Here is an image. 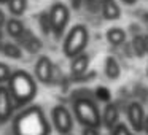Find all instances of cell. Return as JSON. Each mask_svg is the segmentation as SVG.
Listing matches in <instances>:
<instances>
[{
	"label": "cell",
	"instance_id": "6da1fadb",
	"mask_svg": "<svg viewBox=\"0 0 148 135\" xmlns=\"http://www.w3.org/2000/svg\"><path fill=\"white\" fill-rule=\"evenodd\" d=\"M49 124L38 105L27 106L14 118V135H49Z\"/></svg>",
	"mask_w": 148,
	"mask_h": 135
},
{
	"label": "cell",
	"instance_id": "7a4b0ae2",
	"mask_svg": "<svg viewBox=\"0 0 148 135\" xmlns=\"http://www.w3.org/2000/svg\"><path fill=\"white\" fill-rule=\"evenodd\" d=\"M8 89H10V94L14 100V105L24 106L35 97L37 83L30 76V73L24 70H18L13 72V75H11L10 81H8Z\"/></svg>",
	"mask_w": 148,
	"mask_h": 135
},
{
	"label": "cell",
	"instance_id": "3957f363",
	"mask_svg": "<svg viewBox=\"0 0 148 135\" xmlns=\"http://www.w3.org/2000/svg\"><path fill=\"white\" fill-rule=\"evenodd\" d=\"M73 111L80 124L84 127H97L102 124V115H100L97 105L91 99H78L73 103Z\"/></svg>",
	"mask_w": 148,
	"mask_h": 135
},
{
	"label": "cell",
	"instance_id": "277c9868",
	"mask_svg": "<svg viewBox=\"0 0 148 135\" xmlns=\"http://www.w3.org/2000/svg\"><path fill=\"white\" fill-rule=\"evenodd\" d=\"M88 40H89V33H88L86 26L78 24V26L72 27V30L67 33V37L64 40V46H62L64 54L70 59L83 54L84 48L88 45Z\"/></svg>",
	"mask_w": 148,
	"mask_h": 135
},
{
	"label": "cell",
	"instance_id": "5b68a950",
	"mask_svg": "<svg viewBox=\"0 0 148 135\" xmlns=\"http://www.w3.org/2000/svg\"><path fill=\"white\" fill-rule=\"evenodd\" d=\"M48 13H49V19H51L53 32H54L56 37H59L65 30V26H67L69 18H70V11L62 2H56V3H53L51 10Z\"/></svg>",
	"mask_w": 148,
	"mask_h": 135
},
{
	"label": "cell",
	"instance_id": "8992f818",
	"mask_svg": "<svg viewBox=\"0 0 148 135\" xmlns=\"http://www.w3.org/2000/svg\"><path fill=\"white\" fill-rule=\"evenodd\" d=\"M51 119L54 124L56 130L61 135H70L72 129H73V119L69 110L62 105H58L51 110Z\"/></svg>",
	"mask_w": 148,
	"mask_h": 135
},
{
	"label": "cell",
	"instance_id": "52a82bcc",
	"mask_svg": "<svg viewBox=\"0 0 148 135\" xmlns=\"http://www.w3.org/2000/svg\"><path fill=\"white\" fill-rule=\"evenodd\" d=\"M145 111L143 106L138 102H132L127 106V119L129 124L132 125V130L134 132H143V124H145Z\"/></svg>",
	"mask_w": 148,
	"mask_h": 135
},
{
	"label": "cell",
	"instance_id": "ba28073f",
	"mask_svg": "<svg viewBox=\"0 0 148 135\" xmlns=\"http://www.w3.org/2000/svg\"><path fill=\"white\" fill-rule=\"evenodd\" d=\"M14 108V100L10 94V89L5 86H0V122H5L11 118Z\"/></svg>",
	"mask_w": 148,
	"mask_h": 135
},
{
	"label": "cell",
	"instance_id": "9c48e42d",
	"mask_svg": "<svg viewBox=\"0 0 148 135\" xmlns=\"http://www.w3.org/2000/svg\"><path fill=\"white\" fill-rule=\"evenodd\" d=\"M53 70H54V65H53L51 59L48 56H42L38 57V61L35 62V76L38 81L48 84L53 80Z\"/></svg>",
	"mask_w": 148,
	"mask_h": 135
},
{
	"label": "cell",
	"instance_id": "30bf717a",
	"mask_svg": "<svg viewBox=\"0 0 148 135\" xmlns=\"http://www.w3.org/2000/svg\"><path fill=\"white\" fill-rule=\"evenodd\" d=\"M118 118H119L118 106L115 103H107L105 108H103V113H102V124L107 129L113 130L118 125Z\"/></svg>",
	"mask_w": 148,
	"mask_h": 135
},
{
	"label": "cell",
	"instance_id": "8fae6325",
	"mask_svg": "<svg viewBox=\"0 0 148 135\" xmlns=\"http://www.w3.org/2000/svg\"><path fill=\"white\" fill-rule=\"evenodd\" d=\"M100 10H102V16L107 21H116L121 18V8L116 0H102Z\"/></svg>",
	"mask_w": 148,
	"mask_h": 135
},
{
	"label": "cell",
	"instance_id": "7c38bea8",
	"mask_svg": "<svg viewBox=\"0 0 148 135\" xmlns=\"http://www.w3.org/2000/svg\"><path fill=\"white\" fill-rule=\"evenodd\" d=\"M18 42H19L21 46H23V48H26L29 52H37L40 48H42L40 40L37 38L32 32H29V30H26V32L23 33V37H21V38H18Z\"/></svg>",
	"mask_w": 148,
	"mask_h": 135
},
{
	"label": "cell",
	"instance_id": "4fadbf2b",
	"mask_svg": "<svg viewBox=\"0 0 148 135\" xmlns=\"http://www.w3.org/2000/svg\"><path fill=\"white\" fill-rule=\"evenodd\" d=\"M88 67H89V56L84 54V52L72 59L70 68H72V73H73L75 76H80V75H83L84 72L88 70Z\"/></svg>",
	"mask_w": 148,
	"mask_h": 135
},
{
	"label": "cell",
	"instance_id": "5bb4252c",
	"mask_svg": "<svg viewBox=\"0 0 148 135\" xmlns=\"http://www.w3.org/2000/svg\"><path fill=\"white\" fill-rule=\"evenodd\" d=\"M7 33L13 38H21L23 33L26 32V27H24L23 21H19L18 18H11V19L7 21Z\"/></svg>",
	"mask_w": 148,
	"mask_h": 135
},
{
	"label": "cell",
	"instance_id": "9a60e30c",
	"mask_svg": "<svg viewBox=\"0 0 148 135\" xmlns=\"http://www.w3.org/2000/svg\"><path fill=\"white\" fill-rule=\"evenodd\" d=\"M103 72H105L107 78L116 80V78H119V75H121V67H119V64L116 62L115 57L108 56V57L105 59V62H103Z\"/></svg>",
	"mask_w": 148,
	"mask_h": 135
},
{
	"label": "cell",
	"instance_id": "2e32d148",
	"mask_svg": "<svg viewBox=\"0 0 148 135\" xmlns=\"http://www.w3.org/2000/svg\"><path fill=\"white\" fill-rule=\"evenodd\" d=\"M105 37H107V40L115 46L123 45V43L126 42V32L121 27H112V29H108L105 33Z\"/></svg>",
	"mask_w": 148,
	"mask_h": 135
},
{
	"label": "cell",
	"instance_id": "e0dca14e",
	"mask_svg": "<svg viewBox=\"0 0 148 135\" xmlns=\"http://www.w3.org/2000/svg\"><path fill=\"white\" fill-rule=\"evenodd\" d=\"M7 5L13 16H21V14H24V11L27 8V0H8Z\"/></svg>",
	"mask_w": 148,
	"mask_h": 135
},
{
	"label": "cell",
	"instance_id": "ac0fdd59",
	"mask_svg": "<svg viewBox=\"0 0 148 135\" xmlns=\"http://www.w3.org/2000/svg\"><path fill=\"white\" fill-rule=\"evenodd\" d=\"M0 52H3L7 57H11V59H19V57H21V49H19V46L14 45V43H10V42H5L3 45H2Z\"/></svg>",
	"mask_w": 148,
	"mask_h": 135
},
{
	"label": "cell",
	"instance_id": "d6986e66",
	"mask_svg": "<svg viewBox=\"0 0 148 135\" xmlns=\"http://www.w3.org/2000/svg\"><path fill=\"white\" fill-rule=\"evenodd\" d=\"M38 24L40 27H42L43 33H49L53 30V26H51V19H49V13L48 11H43V13H40V18H38Z\"/></svg>",
	"mask_w": 148,
	"mask_h": 135
},
{
	"label": "cell",
	"instance_id": "ffe728a7",
	"mask_svg": "<svg viewBox=\"0 0 148 135\" xmlns=\"http://www.w3.org/2000/svg\"><path fill=\"white\" fill-rule=\"evenodd\" d=\"M96 97L99 100H102V102H105V103H110V89H107V87H103V86H99L96 89Z\"/></svg>",
	"mask_w": 148,
	"mask_h": 135
},
{
	"label": "cell",
	"instance_id": "44dd1931",
	"mask_svg": "<svg viewBox=\"0 0 148 135\" xmlns=\"http://www.w3.org/2000/svg\"><path fill=\"white\" fill-rule=\"evenodd\" d=\"M11 75L13 73H11L10 67L7 64H3V62H0V84L5 83V81H10Z\"/></svg>",
	"mask_w": 148,
	"mask_h": 135
},
{
	"label": "cell",
	"instance_id": "7402d4cb",
	"mask_svg": "<svg viewBox=\"0 0 148 135\" xmlns=\"http://www.w3.org/2000/svg\"><path fill=\"white\" fill-rule=\"evenodd\" d=\"M112 135H137V134L131 132L124 124H118V125H116V127L112 130Z\"/></svg>",
	"mask_w": 148,
	"mask_h": 135
},
{
	"label": "cell",
	"instance_id": "603a6c76",
	"mask_svg": "<svg viewBox=\"0 0 148 135\" xmlns=\"http://www.w3.org/2000/svg\"><path fill=\"white\" fill-rule=\"evenodd\" d=\"M83 135H100L97 127H84L83 129Z\"/></svg>",
	"mask_w": 148,
	"mask_h": 135
},
{
	"label": "cell",
	"instance_id": "cb8c5ba5",
	"mask_svg": "<svg viewBox=\"0 0 148 135\" xmlns=\"http://www.w3.org/2000/svg\"><path fill=\"white\" fill-rule=\"evenodd\" d=\"M7 18H5V13L2 10H0V27H2V29H3V26H7Z\"/></svg>",
	"mask_w": 148,
	"mask_h": 135
},
{
	"label": "cell",
	"instance_id": "d4e9b609",
	"mask_svg": "<svg viewBox=\"0 0 148 135\" xmlns=\"http://www.w3.org/2000/svg\"><path fill=\"white\" fill-rule=\"evenodd\" d=\"M70 3H72V7H73L75 10H78V8L81 7V3H83V0H70Z\"/></svg>",
	"mask_w": 148,
	"mask_h": 135
},
{
	"label": "cell",
	"instance_id": "484cf974",
	"mask_svg": "<svg viewBox=\"0 0 148 135\" xmlns=\"http://www.w3.org/2000/svg\"><path fill=\"white\" fill-rule=\"evenodd\" d=\"M143 132L148 135V116L145 118V124H143Z\"/></svg>",
	"mask_w": 148,
	"mask_h": 135
},
{
	"label": "cell",
	"instance_id": "4316f807",
	"mask_svg": "<svg viewBox=\"0 0 148 135\" xmlns=\"http://www.w3.org/2000/svg\"><path fill=\"white\" fill-rule=\"evenodd\" d=\"M143 46H145V52L148 51V37H143Z\"/></svg>",
	"mask_w": 148,
	"mask_h": 135
},
{
	"label": "cell",
	"instance_id": "83f0119b",
	"mask_svg": "<svg viewBox=\"0 0 148 135\" xmlns=\"http://www.w3.org/2000/svg\"><path fill=\"white\" fill-rule=\"evenodd\" d=\"M2 37H3V29L0 27V42H2Z\"/></svg>",
	"mask_w": 148,
	"mask_h": 135
},
{
	"label": "cell",
	"instance_id": "f1b7e54d",
	"mask_svg": "<svg viewBox=\"0 0 148 135\" xmlns=\"http://www.w3.org/2000/svg\"><path fill=\"white\" fill-rule=\"evenodd\" d=\"M123 2H126V3H134L135 0H123Z\"/></svg>",
	"mask_w": 148,
	"mask_h": 135
},
{
	"label": "cell",
	"instance_id": "f546056e",
	"mask_svg": "<svg viewBox=\"0 0 148 135\" xmlns=\"http://www.w3.org/2000/svg\"><path fill=\"white\" fill-rule=\"evenodd\" d=\"M5 2H8V0H0V3H5Z\"/></svg>",
	"mask_w": 148,
	"mask_h": 135
},
{
	"label": "cell",
	"instance_id": "4dcf8cb0",
	"mask_svg": "<svg viewBox=\"0 0 148 135\" xmlns=\"http://www.w3.org/2000/svg\"><path fill=\"white\" fill-rule=\"evenodd\" d=\"M86 2H88V3H92V2H94V0H86Z\"/></svg>",
	"mask_w": 148,
	"mask_h": 135
}]
</instances>
